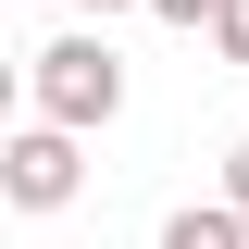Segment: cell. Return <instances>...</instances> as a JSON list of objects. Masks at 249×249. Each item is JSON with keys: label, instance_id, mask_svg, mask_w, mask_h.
<instances>
[{"label": "cell", "instance_id": "6da1fadb", "mask_svg": "<svg viewBox=\"0 0 249 249\" xmlns=\"http://www.w3.org/2000/svg\"><path fill=\"white\" fill-rule=\"evenodd\" d=\"M25 112H37V124H62V137H100V124L124 112V50H112L100 25L37 37V50H25Z\"/></svg>", "mask_w": 249, "mask_h": 249}, {"label": "cell", "instance_id": "7a4b0ae2", "mask_svg": "<svg viewBox=\"0 0 249 249\" xmlns=\"http://www.w3.org/2000/svg\"><path fill=\"white\" fill-rule=\"evenodd\" d=\"M75 187H88V162H75V137H62V124L25 112L13 137H0V199H13V212H62Z\"/></svg>", "mask_w": 249, "mask_h": 249}, {"label": "cell", "instance_id": "3957f363", "mask_svg": "<svg viewBox=\"0 0 249 249\" xmlns=\"http://www.w3.org/2000/svg\"><path fill=\"white\" fill-rule=\"evenodd\" d=\"M162 249H249V212L237 199H187V212H162Z\"/></svg>", "mask_w": 249, "mask_h": 249}, {"label": "cell", "instance_id": "277c9868", "mask_svg": "<svg viewBox=\"0 0 249 249\" xmlns=\"http://www.w3.org/2000/svg\"><path fill=\"white\" fill-rule=\"evenodd\" d=\"M150 13H162V25H175V37H212L224 13H237V0H150Z\"/></svg>", "mask_w": 249, "mask_h": 249}, {"label": "cell", "instance_id": "5b68a950", "mask_svg": "<svg viewBox=\"0 0 249 249\" xmlns=\"http://www.w3.org/2000/svg\"><path fill=\"white\" fill-rule=\"evenodd\" d=\"M212 50H224V62H237V75H249V0H237V13H224V25H212Z\"/></svg>", "mask_w": 249, "mask_h": 249}, {"label": "cell", "instance_id": "8992f818", "mask_svg": "<svg viewBox=\"0 0 249 249\" xmlns=\"http://www.w3.org/2000/svg\"><path fill=\"white\" fill-rule=\"evenodd\" d=\"M224 199H237V212H249V137H237V150H224Z\"/></svg>", "mask_w": 249, "mask_h": 249}, {"label": "cell", "instance_id": "52a82bcc", "mask_svg": "<svg viewBox=\"0 0 249 249\" xmlns=\"http://www.w3.org/2000/svg\"><path fill=\"white\" fill-rule=\"evenodd\" d=\"M75 13H88V25H100V13H124V0H75ZM137 13H150V0H137Z\"/></svg>", "mask_w": 249, "mask_h": 249}]
</instances>
